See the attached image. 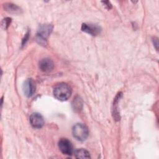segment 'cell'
Masks as SVG:
<instances>
[{
    "instance_id": "6da1fadb",
    "label": "cell",
    "mask_w": 159,
    "mask_h": 159,
    "mask_svg": "<svg viewBox=\"0 0 159 159\" xmlns=\"http://www.w3.org/2000/svg\"><path fill=\"white\" fill-rule=\"evenodd\" d=\"M53 93L55 98L57 99L60 101H66L71 96V89L68 84L61 83L55 86Z\"/></svg>"
},
{
    "instance_id": "7a4b0ae2",
    "label": "cell",
    "mask_w": 159,
    "mask_h": 159,
    "mask_svg": "<svg viewBox=\"0 0 159 159\" xmlns=\"http://www.w3.org/2000/svg\"><path fill=\"white\" fill-rule=\"evenodd\" d=\"M52 29L53 25L52 24L41 25L37 30L36 35L37 42L42 45H45L46 44V40L51 34Z\"/></svg>"
},
{
    "instance_id": "3957f363",
    "label": "cell",
    "mask_w": 159,
    "mask_h": 159,
    "mask_svg": "<svg viewBox=\"0 0 159 159\" xmlns=\"http://www.w3.org/2000/svg\"><path fill=\"white\" fill-rule=\"evenodd\" d=\"M73 136L79 141L85 140L89 135L88 127L83 124H76L72 128Z\"/></svg>"
},
{
    "instance_id": "277c9868",
    "label": "cell",
    "mask_w": 159,
    "mask_h": 159,
    "mask_svg": "<svg viewBox=\"0 0 159 159\" xmlns=\"http://www.w3.org/2000/svg\"><path fill=\"white\" fill-rule=\"evenodd\" d=\"M58 147L60 150L65 155H71L73 153V145L67 139H61L58 142Z\"/></svg>"
},
{
    "instance_id": "5b68a950",
    "label": "cell",
    "mask_w": 159,
    "mask_h": 159,
    "mask_svg": "<svg viewBox=\"0 0 159 159\" xmlns=\"http://www.w3.org/2000/svg\"><path fill=\"white\" fill-rule=\"evenodd\" d=\"M81 30L93 36H96L101 32V28L98 25L86 23H83L82 24Z\"/></svg>"
},
{
    "instance_id": "8992f818",
    "label": "cell",
    "mask_w": 159,
    "mask_h": 159,
    "mask_svg": "<svg viewBox=\"0 0 159 159\" xmlns=\"http://www.w3.org/2000/svg\"><path fill=\"white\" fill-rule=\"evenodd\" d=\"M30 123L31 125L37 129L42 127L44 125V120L42 116L37 112L32 113L30 116Z\"/></svg>"
},
{
    "instance_id": "52a82bcc",
    "label": "cell",
    "mask_w": 159,
    "mask_h": 159,
    "mask_svg": "<svg viewBox=\"0 0 159 159\" xmlns=\"http://www.w3.org/2000/svg\"><path fill=\"white\" fill-rule=\"evenodd\" d=\"M35 83L32 78L25 80L23 84V90L25 95L27 97L32 96L35 91Z\"/></svg>"
},
{
    "instance_id": "ba28073f",
    "label": "cell",
    "mask_w": 159,
    "mask_h": 159,
    "mask_svg": "<svg viewBox=\"0 0 159 159\" xmlns=\"http://www.w3.org/2000/svg\"><path fill=\"white\" fill-rule=\"evenodd\" d=\"M39 68L43 72H49L54 67V63L52 59L49 58H43L39 61Z\"/></svg>"
},
{
    "instance_id": "9c48e42d",
    "label": "cell",
    "mask_w": 159,
    "mask_h": 159,
    "mask_svg": "<svg viewBox=\"0 0 159 159\" xmlns=\"http://www.w3.org/2000/svg\"><path fill=\"white\" fill-rule=\"evenodd\" d=\"M3 7L7 12L11 14H20L22 11V9H20V7H19L18 6L11 2H6L4 4Z\"/></svg>"
},
{
    "instance_id": "30bf717a",
    "label": "cell",
    "mask_w": 159,
    "mask_h": 159,
    "mask_svg": "<svg viewBox=\"0 0 159 159\" xmlns=\"http://www.w3.org/2000/svg\"><path fill=\"white\" fill-rule=\"evenodd\" d=\"M75 157L76 158H90V154L88 151L84 148H78L74 152Z\"/></svg>"
},
{
    "instance_id": "8fae6325",
    "label": "cell",
    "mask_w": 159,
    "mask_h": 159,
    "mask_svg": "<svg viewBox=\"0 0 159 159\" xmlns=\"http://www.w3.org/2000/svg\"><path fill=\"white\" fill-rule=\"evenodd\" d=\"M122 96V93H119L117 94L116 98L114 99V104H113V116L116 119V120H119L120 119L119 117V112L117 109V105L119 101V99L120 98V97Z\"/></svg>"
},
{
    "instance_id": "7c38bea8",
    "label": "cell",
    "mask_w": 159,
    "mask_h": 159,
    "mask_svg": "<svg viewBox=\"0 0 159 159\" xmlns=\"http://www.w3.org/2000/svg\"><path fill=\"white\" fill-rule=\"evenodd\" d=\"M72 106H73L74 110L80 111L82 109V106H83V102H82L81 99L79 97L76 98L73 100Z\"/></svg>"
},
{
    "instance_id": "4fadbf2b",
    "label": "cell",
    "mask_w": 159,
    "mask_h": 159,
    "mask_svg": "<svg viewBox=\"0 0 159 159\" xmlns=\"http://www.w3.org/2000/svg\"><path fill=\"white\" fill-rule=\"evenodd\" d=\"M11 22V19L9 17H6L4 18V19H2V22H1V27L3 29L6 30L8 28V27L9 26Z\"/></svg>"
},
{
    "instance_id": "5bb4252c",
    "label": "cell",
    "mask_w": 159,
    "mask_h": 159,
    "mask_svg": "<svg viewBox=\"0 0 159 159\" xmlns=\"http://www.w3.org/2000/svg\"><path fill=\"white\" fill-rule=\"evenodd\" d=\"M102 3L104 4V6L108 9L112 8V4H111V2L108 1H102Z\"/></svg>"
},
{
    "instance_id": "9a60e30c",
    "label": "cell",
    "mask_w": 159,
    "mask_h": 159,
    "mask_svg": "<svg viewBox=\"0 0 159 159\" xmlns=\"http://www.w3.org/2000/svg\"><path fill=\"white\" fill-rule=\"evenodd\" d=\"M29 32H28L25 35V37H24V38L23 40H22V46L24 45L25 44V43L27 42V41L28 40V39H29Z\"/></svg>"
},
{
    "instance_id": "2e32d148",
    "label": "cell",
    "mask_w": 159,
    "mask_h": 159,
    "mask_svg": "<svg viewBox=\"0 0 159 159\" xmlns=\"http://www.w3.org/2000/svg\"><path fill=\"white\" fill-rule=\"evenodd\" d=\"M153 42L154 46H155V48H156V49L157 50V49H158V39H157V38H154V39L153 40Z\"/></svg>"
}]
</instances>
